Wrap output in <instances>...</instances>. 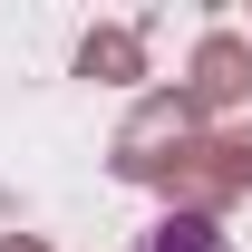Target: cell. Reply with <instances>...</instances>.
<instances>
[{"mask_svg": "<svg viewBox=\"0 0 252 252\" xmlns=\"http://www.w3.org/2000/svg\"><path fill=\"white\" fill-rule=\"evenodd\" d=\"M194 136H204V107H194L185 88H156L136 117L117 126V175H126V185H156V194H165V175L194 156Z\"/></svg>", "mask_w": 252, "mask_h": 252, "instance_id": "obj_1", "label": "cell"}, {"mask_svg": "<svg viewBox=\"0 0 252 252\" xmlns=\"http://www.w3.org/2000/svg\"><path fill=\"white\" fill-rule=\"evenodd\" d=\"M185 97L204 107V117L243 107V97H252V39H243V30H204V39H194V78H185Z\"/></svg>", "mask_w": 252, "mask_h": 252, "instance_id": "obj_3", "label": "cell"}, {"mask_svg": "<svg viewBox=\"0 0 252 252\" xmlns=\"http://www.w3.org/2000/svg\"><path fill=\"white\" fill-rule=\"evenodd\" d=\"M175 214H223V204H252V126L233 136H194V156L165 175Z\"/></svg>", "mask_w": 252, "mask_h": 252, "instance_id": "obj_2", "label": "cell"}, {"mask_svg": "<svg viewBox=\"0 0 252 252\" xmlns=\"http://www.w3.org/2000/svg\"><path fill=\"white\" fill-rule=\"evenodd\" d=\"M136 252H233V243H223L214 214H165V223H146V233H136Z\"/></svg>", "mask_w": 252, "mask_h": 252, "instance_id": "obj_5", "label": "cell"}, {"mask_svg": "<svg viewBox=\"0 0 252 252\" xmlns=\"http://www.w3.org/2000/svg\"><path fill=\"white\" fill-rule=\"evenodd\" d=\"M78 78H107V88L146 78V39H136V30H88V39H78Z\"/></svg>", "mask_w": 252, "mask_h": 252, "instance_id": "obj_4", "label": "cell"}, {"mask_svg": "<svg viewBox=\"0 0 252 252\" xmlns=\"http://www.w3.org/2000/svg\"><path fill=\"white\" fill-rule=\"evenodd\" d=\"M0 252H49V243H20V233H10V243H0Z\"/></svg>", "mask_w": 252, "mask_h": 252, "instance_id": "obj_6", "label": "cell"}]
</instances>
